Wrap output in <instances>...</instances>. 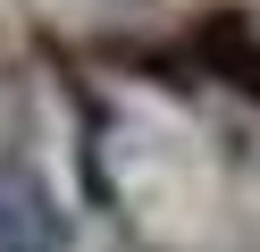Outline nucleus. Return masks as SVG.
I'll use <instances>...</instances> for the list:
<instances>
[{
  "label": "nucleus",
  "instance_id": "f257e3e1",
  "mask_svg": "<svg viewBox=\"0 0 260 252\" xmlns=\"http://www.w3.org/2000/svg\"><path fill=\"white\" fill-rule=\"evenodd\" d=\"M0 252H68V210L34 168L0 160Z\"/></svg>",
  "mask_w": 260,
  "mask_h": 252
}]
</instances>
